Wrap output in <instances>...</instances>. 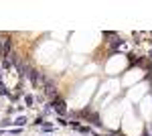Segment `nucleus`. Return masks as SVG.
Listing matches in <instances>:
<instances>
[{
	"instance_id": "4",
	"label": "nucleus",
	"mask_w": 152,
	"mask_h": 136,
	"mask_svg": "<svg viewBox=\"0 0 152 136\" xmlns=\"http://www.w3.org/2000/svg\"><path fill=\"white\" fill-rule=\"evenodd\" d=\"M12 124L16 126V128H23V126L26 124V118H24V116H18V118H16V120H14Z\"/></svg>"
},
{
	"instance_id": "5",
	"label": "nucleus",
	"mask_w": 152,
	"mask_h": 136,
	"mask_svg": "<svg viewBox=\"0 0 152 136\" xmlns=\"http://www.w3.org/2000/svg\"><path fill=\"white\" fill-rule=\"evenodd\" d=\"M4 53H6V57L10 55V39L8 37H4Z\"/></svg>"
},
{
	"instance_id": "3",
	"label": "nucleus",
	"mask_w": 152,
	"mask_h": 136,
	"mask_svg": "<svg viewBox=\"0 0 152 136\" xmlns=\"http://www.w3.org/2000/svg\"><path fill=\"white\" fill-rule=\"evenodd\" d=\"M26 75H28V79H31L33 85H39V81H43V75H41L37 69H28V73H26Z\"/></svg>"
},
{
	"instance_id": "8",
	"label": "nucleus",
	"mask_w": 152,
	"mask_h": 136,
	"mask_svg": "<svg viewBox=\"0 0 152 136\" xmlns=\"http://www.w3.org/2000/svg\"><path fill=\"white\" fill-rule=\"evenodd\" d=\"M10 67H12V63H10V59L6 57V59L2 61V69H4V71H8V69H10Z\"/></svg>"
},
{
	"instance_id": "2",
	"label": "nucleus",
	"mask_w": 152,
	"mask_h": 136,
	"mask_svg": "<svg viewBox=\"0 0 152 136\" xmlns=\"http://www.w3.org/2000/svg\"><path fill=\"white\" fill-rule=\"evenodd\" d=\"M43 83H45V93H47L49 98H57V87H55V83L49 79V77H43Z\"/></svg>"
},
{
	"instance_id": "14",
	"label": "nucleus",
	"mask_w": 152,
	"mask_h": 136,
	"mask_svg": "<svg viewBox=\"0 0 152 136\" xmlns=\"http://www.w3.org/2000/svg\"><path fill=\"white\" fill-rule=\"evenodd\" d=\"M150 59H152V51H150Z\"/></svg>"
},
{
	"instance_id": "7",
	"label": "nucleus",
	"mask_w": 152,
	"mask_h": 136,
	"mask_svg": "<svg viewBox=\"0 0 152 136\" xmlns=\"http://www.w3.org/2000/svg\"><path fill=\"white\" fill-rule=\"evenodd\" d=\"M0 96H8V98H12V93L6 90V85H4V83H0Z\"/></svg>"
},
{
	"instance_id": "9",
	"label": "nucleus",
	"mask_w": 152,
	"mask_h": 136,
	"mask_svg": "<svg viewBox=\"0 0 152 136\" xmlns=\"http://www.w3.org/2000/svg\"><path fill=\"white\" fill-rule=\"evenodd\" d=\"M122 43H124L122 39H114V41H112V51H116V49H118L120 45H122Z\"/></svg>"
},
{
	"instance_id": "11",
	"label": "nucleus",
	"mask_w": 152,
	"mask_h": 136,
	"mask_svg": "<svg viewBox=\"0 0 152 136\" xmlns=\"http://www.w3.org/2000/svg\"><path fill=\"white\" fill-rule=\"evenodd\" d=\"M24 104H26V106H33V104H35V98H33V96H24Z\"/></svg>"
},
{
	"instance_id": "10",
	"label": "nucleus",
	"mask_w": 152,
	"mask_h": 136,
	"mask_svg": "<svg viewBox=\"0 0 152 136\" xmlns=\"http://www.w3.org/2000/svg\"><path fill=\"white\" fill-rule=\"evenodd\" d=\"M77 130H79V134H89V132H91V128H89V126H79Z\"/></svg>"
},
{
	"instance_id": "13",
	"label": "nucleus",
	"mask_w": 152,
	"mask_h": 136,
	"mask_svg": "<svg viewBox=\"0 0 152 136\" xmlns=\"http://www.w3.org/2000/svg\"><path fill=\"white\" fill-rule=\"evenodd\" d=\"M142 136H152V134H148V132H144V134H142Z\"/></svg>"
},
{
	"instance_id": "1",
	"label": "nucleus",
	"mask_w": 152,
	"mask_h": 136,
	"mask_svg": "<svg viewBox=\"0 0 152 136\" xmlns=\"http://www.w3.org/2000/svg\"><path fill=\"white\" fill-rule=\"evenodd\" d=\"M51 110H55L59 116H65L67 114V108H65V102L61 100V98H55L53 102H51Z\"/></svg>"
},
{
	"instance_id": "12",
	"label": "nucleus",
	"mask_w": 152,
	"mask_h": 136,
	"mask_svg": "<svg viewBox=\"0 0 152 136\" xmlns=\"http://www.w3.org/2000/svg\"><path fill=\"white\" fill-rule=\"evenodd\" d=\"M10 124H12V122H8V120H4V122H0V126H4V128H8Z\"/></svg>"
},
{
	"instance_id": "6",
	"label": "nucleus",
	"mask_w": 152,
	"mask_h": 136,
	"mask_svg": "<svg viewBox=\"0 0 152 136\" xmlns=\"http://www.w3.org/2000/svg\"><path fill=\"white\" fill-rule=\"evenodd\" d=\"M0 59L2 61L6 59V53H4V37H0Z\"/></svg>"
}]
</instances>
